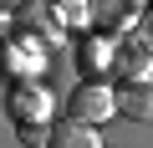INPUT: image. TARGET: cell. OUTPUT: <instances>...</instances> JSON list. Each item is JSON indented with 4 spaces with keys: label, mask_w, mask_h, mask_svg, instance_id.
Segmentation results:
<instances>
[{
    "label": "cell",
    "mask_w": 153,
    "mask_h": 148,
    "mask_svg": "<svg viewBox=\"0 0 153 148\" xmlns=\"http://www.w3.org/2000/svg\"><path fill=\"white\" fill-rule=\"evenodd\" d=\"M117 112V92L112 87H102L97 77L92 82H82V87H71V97H66V118H82V123H107Z\"/></svg>",
    "instance_id": "1"
},
{
    "label": "cell",
    "mask_w": 153,
    "mask_h": 148,
    "mask_svg": "<svg viewBox=\"0 0 153 148\" xmlns=\"http://www.w3.org/2000/svg\"><path fill=\"white\" fill-rule=\"evenodd\" d=\"M46 148H102V133L82 118H61V123H51Z\"/></svg>",
    "instance_id": "2"
},
{
    "label": "cell",
    "mask_w": 153,
    "mask_h": 148,
    "mask_svg": "<svg viewBox=\"0 0 153 148\" xmlns=\"http://www.w3.org/2000/svg\"><path fill=\"white\" fill-rule=\"evenodd\" d=\"M117 112L133 123H153V82H123L117 87Z\"/></svg>",
    "instance_id": "3"
},
{
    "label": "cell",
    "mask_w": 153,
    "mask_h": 148,
    "mask_svg": "<svg viewBox=\"0 0 153 148\" xmlns=\"http://www.w3.org/2000/svg\"><path fill=\"white\" fill-rule=\"evenodd\" d=\"M10 112H16V123L46 118V112H51V97H46L41 87H16V97H10Z\"/></svg>",
    "instance_id": "4"
},
{
    "label": "cell",
    "mask_w": 153,
    "mask_h": 148,
    "mask_svg": "<svg viewBox=\"0 0 153 148\" xmlns=\"http://www.w3.org/2000/svg\"><path fill=\"white\" fill-rule=\"evenodd\" d=\"M102 5L117 10V16H133V10H138V0H102Z\"/></svg>",
    "instance_id": "5"
}]
</instances>
